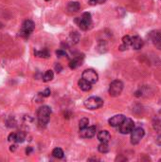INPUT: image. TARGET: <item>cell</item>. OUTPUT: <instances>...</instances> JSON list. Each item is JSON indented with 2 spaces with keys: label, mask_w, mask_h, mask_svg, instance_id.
Returning a JSON list of instances; mask_svg holds the SVG:
<instances>
[{
  "label": "cell",
  "mask_w": 161,
  "mask_h": 162,
  "mask_svg": "<svg viewBox=\"0 0 161 162\" xmlns=\"http://www.w3.org/2000/svg\"><path fill=\"white\" fill-rule=\"evenodd\" d=\"M50 115H51V110L49 106L44 105L38 109L37 119H38V124L41 128H45L48 125L50 119Z\"/></svg>",
  "instance_id": "1"
},
{
  "label": "cell",
  "mask_w": 161,
  "mask_h": 162,
  "mask_svg": "<svg viewBox=\"0 0 161 162\" xmlns=\"http://www.w3.org/2000/svg\"><path fill=\"white\" fill-rule=\"evenodd\" d=\"M75 22L78 24L81 29L87 30L92 27V17L89 13H85L82 17H78L75 19Z\"/></svg>",
  "instance_id": "2"
},
{
  "label": "cell",
  "mask_w": 161,
  "mask_h": 162,
  "mask_svg": "<svg viewBox=\"0 0 161 162\" xmlns=\"http://www.w3.org/2000/svg\"><path fill=\"white\" fill-rule=\"evenodd\" d=\"M34 28H35V25L33 23V21L29 20V19L25 20L22 24L21 29L19 31V35L23 38H28L29 36L33 32Z\"/></svg>",
  "instance_id": "3"
},
{
  "label": "cell",
  "mask_w": 161,
  "mask_h": 162,
  "mask_svg": "<svg viewBox=\"0 0 161 162\" xmlns=\"http://www.w3.org/2000/svg\"><path fill=\"white\" fill-rule=\"evenodd\" d=\"M123 90V82L119 80L113 81L109 85V95L111 97H118Z\"/></svg>",
  "instance_id": "4"
},
{
  "label": "cell",
  "mask_w": 161,
  "mask_h": 162,
  "mask_svg": "<svg viewBox=\"0 0 161 162\" xmlns=\"http://www.w3.org/2000/svg\"><path fill=\"white\" fill-rule=\"evenodd\" d=\"M103 101L99 97H90L85 102V105L89 110H96L102 106Z\"/></svg>",
  "instance_id": "5"
},
{
  "label": "cell",
  "mask_w": 161,
  "mask_h": 162,
  "mask_svg": "<svg viewBox=\"0 0 161 162\" xmlns=\"http://www.w3.org/2000/svg\"><path fill=\"white\" fill-rule=\"evenodd\" d=\"M135 127V123L132 119L125 118L122 123L119 125V132L123 135H127L129 133H131L133 131V129Z\"/></svg>",
  "instance_id": "6"
},
{
  "label": "cell",
  "mask_w": 161,
  "mask_h": 162,
  "mask_svg": "<svg viewBox=\"0 0 161 162\" xmlns=\"http://www.w3.org/2000/svg\"><path fill=\"white\" fill-rule=\"evenodd\" d=\"M144 135H145V132L141 127L134 128L133 131L131 132V143L134 145L139 143V141L144 137Z\"/></svg>",
  "instance_id": "7"
},
{
  "label": "cell",
  "mask_w": 161,
  "mask_h": 162,
  "mask_svg": "<svg viewBox=\"0 0 161 162\" xmlns=\"http://www.w3.org/2000/svg\"><path fill=\"white\" fill-rule=\"evenodd\" d=\"M82 79L86 80L87 82H89L91 83H95L98 82V79H99V76H98V73L93 70V69H86L82 72Z\"/></svg>",
  "instance_id": "8"
},
{
  "label": "cell",
  "mask_w": 161,
  "mask_h": 162,
  "mask_svg": "<svg viewBox=\"0 0 161 162\" xmlns=\"http://www.w3.org/2000/svg\"><path fill=\"white\" fill-rule=\"evenodd\" d=\"M97 132V128L96 126H90V127H86L84 129L80 130V135L82 138H91L96 135Z\"/></svg>",
  "instance_id": "9"
},
{
  "label": "cell",
  "mask_w": 161,
  "mask_h": 162,
  "mask_svg": "<svg viewBox=\"0 0 161 162\" xmlns=\"http://www.w3.org/2000/svg\"><path fill=\"white\" fill-rule=\"evenodd\" d=\"M150 39L157 49L161 50V31L155 30L150 33Z\"/></svg>",
  "instance_id": "10"
},
{
  "label": "cell",
  "mask_w": 161,
  "mask_h": 162,
  "mask_svg": "<svg viewBox=\"0 0 161 162\" xmlns=\"http://www.w3.org/2000/svg\"><path fill=\"white\" fill-rule=\"evenodd\" d=\"M124 119H125V117H124L123 115L118 114V115H116V116L112 117L111 119H109L108 122H109V125L112 127H118L124 121Z\"/></svg>",
  "instance_id": "11"
},
{
  "label": "cell",
  "mask_w": 161,
  "mask_h": 162,
  "mask_svg": "<svg viewBox=\"0 0 161 162\" xmlns=\"http://www.w3.org/2000/svg\"><path fill=\"white\" fill-rule=\"evenodd\" d=\"M143 41L139 36H134L131 37V46L135 49H140L143 46Z\"/></svg>",
  "instance_id": "12"
},
{
  "label": "cell",
  "mask_w": 161,
  "mask_h": 162,
  "mask_svg": "<svg viewBox=\"0 0 161 162\" xmlns=\"http://www.w3.org/2000/svg\"><path fill=\"white\" fill-rule=\"evenodd\" d=\"M98 139L100 140L101 142L107 143L109 140L111 139V135L109 134V132L106 131V130H102V131H100L98 133Z\"/></svg>",
  "instance_id": "13"
},
{
  "label": "cell",
  "mask_w": 161,
  "mask_h": 162,
  "mask_svg": "<svg viewBox=\"0 0 161 162\" xmlns=\"http://www.w3.org/2000/svg\"><path fill=\"white\" fill-rule=\"evenodd\" d=\"M92 83L87 82L86 80L85 79H81L79 82H78V85L81 88L82 91H89L91 88H92Z\"/></svg>",
  "instance_id": "14"
},
{
  "label": "cell",
  "mask_w": 161,
  "mask_h": 162,
  "mask_svg": "<svg viewBox=\"0 0 161 162\" xmlns=\"http://www.w3.org/2000/svg\"><path fill=\"white\" fill-rule=\"evenodd\" d=\"M81 6L79 2H69L68 5H67V10H69L70 13H76L80 10Z\"/></svg>",
  "instance_id": "15"
},
{
  "label": "cell",
  "mask_w": 161,
  "mask_h": 162,
  "mask_svg": "<svg viewBox=\"0 0 161 162\" xmlns=\"http://www.w3.org/2000/svg\"><path fill=\"white\" fill-rule=\"evenodd\" d=\"M82 65V60L79 57H77V58H74L73 60H71L69 62V67L71 69H75L77 68L78 66Z\"/></svg>",
  "instance_id": "16"
},
{
  "label": "cell",
  "mask_w": 161,
  "mask_h": 162,
  "mask_svg": "<svg viewBox=\"0 0 161 162\" xmlns=\"http://www.w3.org/2000/svg\"><path fill=\"white\" fill-rule=\"evenodd\" d=\"M35 56L40 57V58H49V52L46 49H43V50H35L34 51Z\"/></svg>",
  "instance_id": "17"
},
{
  "label": "cell",
  "mask_w": 161,
  "mask_h": 162,
  "mask_svg": "<svg viewBox=\"0 0 161 162\" xmlns=\"http://www.w3.org/2000/svg\"><path fill=\"white\" fill-rule=\"evenodd\" d=\"M53 78H54V73H53V71L52 70H46L45 72L44 76H43V80H44V82H48L52 80Z\"/></svg>",
  "instance_id": "18"
},
{
  "label": "cell",
  "mask_w": 161,
  "mask_h": 162,
  "mask_svg": "<svg viewBox=\"0 0 161 162\" xmlns=\"http://www.w3.org/2000/svg\"><path fill=\"white\" fill-rule=\"evenodd\" d=\"M64 151L61 148H55L52 151V155L56 158H64Z\"/></svg>",
  "instance_id": "19"
},
{
  "label": "cell",
  "mask_w": 161,
  "mask_h": 162,
  "mask_svg": "<svg viewBox=\"0 0 161 162\" xmlns=\"http://www.w3.org/2000/svg\"><path fill=\"white\" fill-rule=\"evenodd\" d=\"M26 138V135L23 132H18L15 133V142L17 143H22Z\"/></svg>",
  "instance_id": "20"
},
{
  "label": "cell",
  "mask_w": 161,
  "mask_h": 162,
  "mask_svg": "<svg viewBox=\"0 0 161 162\" xmlns=\"http://www.w3.org/2000/svg\"><path fill=\"white\" fill-rule=\"evenodd\" d=\"M153 126H154V130H157L158 132H161V118H157L154 119Z\"/></svg>",
  "instance_id": "21"
},
{
  "label": "cell",
  "mask_w": 161,
  "mask_h": 162,
  "mask_svg": "<svg viewBox=\"0 0 161 162\" xmlns=\"http://www.w3.org/2000/svg\"><path fill=\"white\" fill-rule=\"evenodd\" d=\"M98 150H99V152H101V153H102V154L107 153L108 151H109L108 144L105 143V142H101V144L99 145V147H98Z\"/></svg>",
  "instance_id": "22"
},
{
  "label": "cell",
  "mask_w": 161,
  "mask_h": 162,
  "mask_svg": "<svg viewBox=\"0 0 161 162\" xmlns=\"http://www.w3.org/2000/svg\"><path fill=\"white\" fill-rule=\"evenodd\" d=\"M80 38H81V36H80L79 33L77 32V31H73V32L70 33V39H71L72 43H73V44H77L78 42L80 41Z\"/></svg>",
  "instance_id": "23"
},
{
  "label": "cell",
  "mask_w": 161,
  "mask_h": 162,
  "mask_svg": "<svg viewBox=\"0 0 161 162\" xmlns=\"http://www.w3.org/2000/svg\"><path fill=\"white\" fill-rule=\"evenodd\" d=\"M88 124H89V119H86V118H82L81 121L79 122V128H80V130L84 129V128H86L88 126Z\"/></svg>",
  "instance_id": "24"
},
{
  "label": "cell",
  "mask_w": 161,
  "mask_h": 162,
  "mask_svg": "<svg viewBox=\"0 0 161 162\" xmlns=\"http://www.w3.org/2000/svg\"><path fill=\"white\" fill-rule=\"evenodd\" d=\"M98 50H99V52H101V53H103V52H105L106 50H107V45H106V43L105 42H100L99 43V45H98V49H97Z\"/></svg>",
  "instance_id": "25"
},
{
  "label": "cell",
  "mask_w": 161,
  "mask_h": 162,
  "mask_svg": "<svg viewBox=\"0 0 161 162\" xmlns=\"http://www.w3.org/2000/svg\"><path fill=\"white\" fill-rule=\"evenodd\" d=\"M122 42H123V44H124V45H126L127 46H131V37H130L129 35L123 36Z\"/></svg>",
  "instance_id": "26"
},
{
  "label": "cell",
  "mask_w": 161,
  "mask_h": 162,
  "mask_svg": "<svg viewBox=\"0 0 161 162\" xmlns=\"http://www.w3.org/2000/svg\"><path fill=\"white\" fill-rule=\"evenodd\" d=\"M106 0H89L90 5H98V4H103L105 3Z\"/></svg>",
  "instance_id": "27"
},
{
  "label": "cell",
  "mask_w": 161,
  "mask_h": 162,
  "mask_svg": "<svg viewBox=\"0 0 161 162\" xmlns=\"http://www.w3.org/2000/svg\"><path fill=\"white\" fill-rule=\"evenodd\" d=\"M56 54L58 56H60V57H63V56H66V52L64 51V50H62V49H59V50L56 51Z\"/></svg>",
  "instance_id": "28"
},
{
  "label": "cell",
  "mask_w": 161,
  "mask_h": 162,
  "mask_svg": "<svg viewBox=\"0 0 161 162\" xmlns=\"http://www.w3.org/2000/svg\"><path fill=\"white\" fill-rule=\"evenodd\" d=\"M8 139H9V141L15 142V133H12V134H10Z\"/></svg>",
  "instance_id": "29"
},
{
  "label": "cell",
  "mask_w": 161,
  "mask_h": 162,
  "mask_svg": "<svg viewBox=\"0 0 161 162\" xmlns=\"http://www.w3.org/2000/svg\"><path fill=\"white\" fill-rule=\"evenodd\" d=\"M49 95H50V89H49V88H46V89L42 93L43 97H49Z\"/></svg>",
  "instance_id": "30"
},
{
  "label": "cell",
  "mask_w": 161,
  "mask_h": 162,
  "mask_svg": "<svg viewBox=\"0 0 161 162\" xmlns=\"http://www.w3.org/2000/svg\"><path fill=\"white\" fill-rule=\"evenodd\" d=\"M62 69H63V67H62V66H61L60 64H57V65L55 66V70H56L57 72H61Z\"/></svg>",
  "instance_id": "31"
},
{
  "label": "cell",
  "mask_w": 161,
  "mask_h": 162,
  "mask_svg": "<svg viewBox=\"0 0 161 162\" xmlns=\"http://www.w3.org/2000/svg\"><path fill=\"white\" fill-rule=\"evenodd\" d=\"M32 152V147H28L27 150H26V154H27V155H29Z\"/></svg>",
  "instance_id": "32"
},
{
  "label": "cell",
  "mask_w": 161,
  "mask_h": 162,
  "mask_svg": "<svg viewBox=\"0 0 161 162\" xmlns=\"http://www.w3.org/2000/svg\"><path fill=\"white\" fill-rule=\"evenodd\" d=\"M157 143L158 145H160V146H161V134L158 135L157 138Z\"/></svg>",
  "instance_id": "33"
},
{
  "label": "cell",
  "mask_w": 161,
  "mask_h": 162,
  "mask_svg": "<svg viewBox=\"0 0 161 162\" xmlns=\"http://www.w3.org/2000/svg\"><path fill=\"white\" fill-rule=\"evenodd\" d=\"M15 149H16V145H12V146H11V148H10V150H11L12 152H14Z\"/></svg>",
  "instance_id": "34"
},
{
  "label": "cell",
  "mask_w": 161,
  "mask_h": 162,
  "mask_svg": "<svg viewBox=\"0 0 161 162\" xmlns=\"http://www.w3.org/2000/svg\"><path fill=\"white\" fill-rule=\"evenodd\" d=\"M46 1H50V0H46Z\"/></svg>",
  "instance_id": "35"
}]
</instances>
